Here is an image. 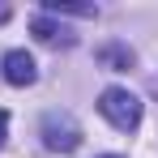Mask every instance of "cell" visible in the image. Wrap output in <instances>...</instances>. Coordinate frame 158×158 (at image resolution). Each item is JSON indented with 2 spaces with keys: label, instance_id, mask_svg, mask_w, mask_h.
I'll list each match as a JSON object with an SVG mask.
<instances>
[{
  "label": "cell",
  "instance_id": "2",
  "mask_svg": "<svg viewBox=\"0 0 158 158\" xmlns=\"http://www.w3.org/2000/svg\"><path fill=\"white\" fill-rule=\"evenodd\" d=\"M43 141H47V150L73 154V150L81 145V128L73 124L69 111H47V115H43Z\"/></svg>",
  "mask_w": 158,
  "mask_h": 158
},
{
  "label": "cell",
  "instance_id": "6",
  "mask_svg": "<svg viewBox=\"0 0 158 158\" xmlns=\"http://www.w3.org/2000/svg\"><path fill=\"white\" fill-rule=\"evenodd\" d=\"M103 60H107V64H124V69H128V64H132V52H103Z\"/></svg>",
  "mask_w": 158,
  "mask_h": 158
},
{
  "label": "cell",
  "instance_id": "1",
  "mask_svg": "<svg viewBox=\"0 0 158 158\" xmlns=\"http://www.w3.org/2000/svg\"><path fill=\"white\" fill-rule=\"evenodd\" d=\"M98 111H103L120 132H132L141 124V98H137L132 90H124V85H107L103 94H98Z\"/></svg>",
  "mask_w": 158,
  "mask_h": 158
},
{
  "label": "cell",
  "instance_id": "3",
  "mask_svg": "<svg viewBox=\"0 0 158 158\" xmlns=\"http://www.w3.org/2000/svg\"><path fill=\"white\" fill-rule=\"evenodd\" d=\"M4 81H9V85H34V81H39L34 56L22 52V47H17V52H9V56H4Z\"/></svg>",
  "mask_w": 158,
  "mask_h": 158
},
{
  "label": "cell",
  "instance_id": "4",
  "mask_svg": "<svg viewBox=\"0 0 158 158\" xmlns=\"http://www.w3.org/2000/svg\"><path fill=\"white\" fill-rule=\"evenodd\" d=\"M43 9H47V13H64V17H94V13H98L94 4H60V0H47Z\"/></svg>",
  "mask_w": 158,
  "mask_h": 158
},
{
  "label": "cell",
  "instance_id": "5",
  "mask_svg": "<svg viewBox=\"0 0 158 158\" xmlns=\"http://www.w3.org/2000/svg\"><path fill=\"white\" fill-rule=\"evenodd\" d=\"M30 30H34V39H43V43H52L56 34H60V30H56L47 17H34V26H30Z\"/></svg>",
  "mask_w": 158,
  "mask_h": 158
},
{
  "label": "cell",
  "instance_id": "9",
  "mask_svg": "<svg viewBox=\"0 0 158 158\" xmlns=\"http://www.w3.org/2000/svg\"><path fill=\"white\" fill-rule=\"evenodd\" d=\"M103 158H120V154H103Z\"/></svg>",
  "mask_w": 158,
  "mask_h": 158
},
{
  "label": "cell",
  "instance_id": "8",
  "mask_svg": "<svg viewBox=\"0 0 158 158\" xmlns=\"http://www.w3.org/2000/svg\"><path fill=\"white\" fill-rule=\"evenodd\" d=\"M9 17H13V9H9V4H0V22H9Z\"/></svg>",
  "mask_w": 158,
  "mask_h": 158
},
{
  "label": "cell",
  "instance_id": "7",
  "mask_svg": "<svg viewBox=\"0 0 158 158\" xmlns=\"http://www.w3.org/2000/svg\"><path fill=\"white\" fill-rule=\"evenodd\" d=\"M4 128H9V111H0V145H4Z\"/></svg>",
  "mask_w": 158,
  "mask_h": 158
}]
</instances>
